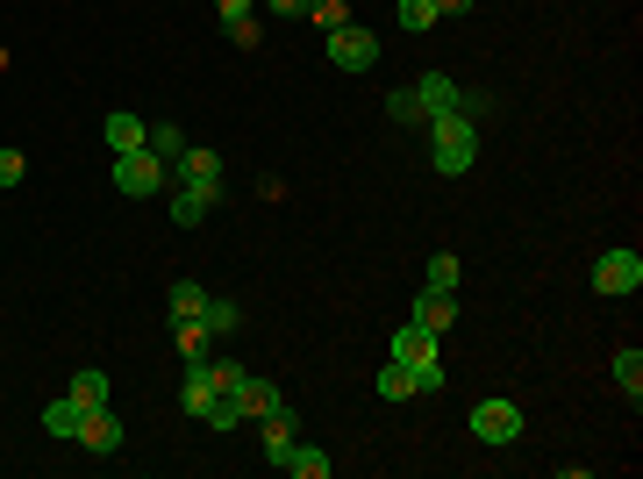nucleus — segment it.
<instances>
[{
	"instance_id": "nucleus-28",
	"label": "nucleus",
	"mask_w": 643,
	"mask_h": 479,
	"mask_svg": "<svg viewBox=\"0 0 643 479\" xmlns=\"http://www.w3.org/2000/svg\"><path fill=\"white\" fill-rule=\"evenodd\" d=\"M22 179H29V157L15 143H0V187H22Z\"/></svg>"
},
{
	"instance_id": "nucleus-30",
	"label": "nucleus",
	"mask_w": 643,
	"mask_h": 479,
	"mask_svg": "<svg viewBox=\"0 0 643 479\" xmlns=\"http://www.w3.org/2000/svg\"><path fill=\"white\" fill-rule=\"evenodd\" d=\"M307 15H315L322 29H343V22H351V8H343V0H307Z\"/></svg>"
},
{
	"instance_id": "nucleus-5",
	"label": "nucleus",
	"mask_w": 643,
	"mask_h": 479,
	"mask_svg": "<svg viewBox=\"0 0 643 479\" xmlns=\"http://www.w3.org/2000/svg\"><path fill=\"white\" fill-rule=\"evenodd\" d=\"M593 287L601 293H636L643 287V257L636 251H601L593 257Z\"/></svg>"
},
{
	"instance_id": "nucleus-3",
	"label": "nucleus",
	"mask_w": 643,
	"mask_h": 479,
	"mask_svg": "<svg viewBox=\"0 0 643 479\" xmlns=\"http://www.w3.org/2000/svg\"><path fill=\"white\" fill-rule=\"evenodd\" d=\"M157 187H165V165H157L151 151H122V157H115V193H129V201H151Z\"/></svg>"
},
{
	"instance_id": "nucleus-12",
	"label": "nucleus",
	"mask_w": 643,
	"mask_h": 479,
	"mask_svg": "<svg viewBox=\"0 0 643 479\" xmlns=\"http://www.w3.org/2000/svg\"><path fill=\"white\" fill-rule=\"evenodd\" d=\"M257 423H265V458L279 465V458H287V444L301 437V423H293V408H287V401H279L272 415H257Z\"/></svg>"
},
{
	"instance_id": "nucleus-10",
	"label": "nucleus",
	"mask_w": 643,
	"mask_h": 479,
	"mask_svg": "<svg viewBox=\"0 0 643 479\" xmlns=\"http://www.w3.org/2000/svg\"><path fill=\"white\" fill-rule=\"evenodd\" d=\"M393 358H401V365H429V358H437V329L401 323V329H393Z\"/></svg>"
},
{
	"instance_id": "nucleus-26",
	"label": "nucleus",
	"mask_w": 643,
	"mask_h": 479,
	"mask_svg": "<svg viewBox=\"0 0 643 479\" xmlns=\"http://www.w3.org/2000/svg\"><path fill=\"white\" fill-rule=\"evenodd\" d=\"M172 343H179V358H207V343H215V337H207L201 323H172Z\"/></svg>"
},
{
	"instance_id": "nucleus-2",
	"label": "nucleus",
	"mask_w": 643,
	"mask_h": 479,
	"mask_svg": "<svg viewBox=\"0 0 643 479\" xmlns=\"http://www.w3.org/2000/svg\"><path fill=\"white\" fill-rule=\"evenodd\" d=\"M329 65H337V72H373V65H379V36L357 29V22L329 29Z\"/></svg>"
},
{
	"instance_id": "nucleus-1",
	"label": "nucleus",
	"mask_w": 643,
	"mask_h": 479,
	"mask_svg": "<svg viewBox=\"0 0 643 479\" xmlns=\"http://www.w3.org/2000/svg\"><path fill=\"white\" fill-rule=\"evenodd\" d=\"M429 165L451 172V179L479 165V129H472V115H457V108H451V115L429 122Z\"/></svg>"
},
{
	"instance_id": "nucleus-29",
	"label": "nucleus",
	"mask_w": 643,
	"mask_h": 479,
	"mask_svg": "<svg viewBox=\"0 0 643 479\" xmlns=\"http://www.w3.org/2000/svg\"><path fill=\"white\" fill-rule=\"evenodd\" d=\"M429 287H437V293H457V257H451V251L429 257Z\"/></svg>"
},
{
	"instance_id": "nucleus-34",
	"label": "nucleus",
	"mask_w": 643,
	"mask_h": 479,
	"mask_svg": "<svg viewBox=\"0 0 643 479\" xmlns=\"http://www.w3.org/2000/svg\"><path fill=\"white\" fill-rule=\"evenodd\" d=\"M272 15H307V0H265Z\"/></svg>"
},
{
	"instance_id": "nucleus-13",
	"label": "nucleus",
	"mask_w": 643,
	"mask_h": 479,
	"mask_svg": "<svg viewBox=\"0 0 643 479\" xmlns=\"http://www.w3.org/2000/svg\"><path fill=\"white\" fill-rule=\"evenodd\" d=\"M415 101H423V115L437 122V115H451V108H457V86L443 79V72H423V79H415Z\"/></svg>"
},
{
	"instance_id": "nucleus-22",
	"label": "nucleus",
	"mask_w": 643,
	"mask_h": 479,
	"mask_svg": "<svg viewBox=\"0 0 643 479\" xmlns=\"http://www.w3.org/2000/svg\"><path fill=\"white\" fill-rule=\"evenodd\" d=\"M379 401H415V365L393 358L387 373H379Z\"/></svg>"
},
{
	"instance_id": "nucleus-8",
	"label": "nucleus",
	"mask_w": 643,
	"mask_h": 479,
	"mask_svg": "<svg viewBox=\"0 0 643 479\" xmlns=\"http://www.w3.org/2000/svg\"><path fill=\"white\" fill-rule=\"evenodd\" d=\"M143 151H151L157 157V165H179V157H187L193 151V143H187V129H179V122H151V129H143Z\"/></svg>"
},
{
	"instance_id": "nucleus-11",
	"label": "nucleus",
	"mask_w": 643,
	"mask_h": 479,
	"mask_svg": "<svg viewBox=\"0 0 643 479\" xmlns=\"http://www.w3.org/2000/svg\"><path fill=\"white\" fill-rule=\"evenodd\" d=\"M407 323H423V329H451L457 323V293H437V287H423V301H415V315H407Z\"/></svg>"
},
{
	"instance_id": "nucleus-6",
	"label": "nucleus",
	"mask_w": 643,
	"mask_h": 479,
	"mask_svg": "<svg viewBox=\"0 0 643 479\" xmlns=\"http://www.w3.org/2000/svg\"><path fill=\"white\" fill-rule=\"evenodd\" d=\"M172 179L193 187V193H207V201H222V157L215 151H187L179 165H172Z\"/></svg>"
},
{
	"instance_id": "nucleus-19",
	"label": "nucleus",
	"mask_w": 643,
	"mask_h": 479,
	"mask_svg": "<svg viewBox=\"0 0 643 479\" xmlns=\"http://www.w3.org/2000/svg\"><path fill=\"white\" fill-rule=\"evenodd\" d=\"M615 387H622L629 401H643V351L629 343V351H615Z\"/></svg>"
},
{
	"instance_id": "nucleus-17",
	"label": "nucleus",
	"mask_w": 643,
	"mask_h": 479,
	"mask_svg": "<svg viewBox=\"0 0 643 479\" xmlns=\"http://www.w3.org/2000/svg\"><path fill=\"white\" fill-rule=\"evenodd\" d=\"M207 207H215L207 193H193V187H172V223H179V229H201V223H207Z\"/></svg>"
},
{
	"instance_id": "nucleus-4",
	"label": "nucleus",
	"mask_w": 643,
	"mask_h": 479,
	"mask_svg": "<svg viewBox=\"0 0 643 479\" xmlns=\"http://www.w3.org/2000/svg\"><path fill=\"white\" fill-rule=\"evenodd\" d=\"M472 437L479 444H515V437H522V408H515V401H479L472 408Z\"/></svg>"
},
{
	"instance_id": "nucleus-35",
	"label": "nucleus",
	"mask_w": 643,
	"mask_h": 479,
	"mask_svg": "<svg viewBox=\"0 0 643 479\" xmlns=\"http://www.w3.org/2000/svg\"><path fill=\"white\" fill-rule=\"evenodd\" d=\"M465 8H472V0H437V15H465Z\"/></svg>"
},
{
	"instance_id": "nucleus-9",
	"label": "nucleus",
	"mask_w": 643,
	"mask_h": 479,
	"mask_svg": "<svg viewBox=\"0 0 643 479\" xmlns=\"http://www.w3.org/2000/svg\"><path fill=\"white\" fill-rule=\"evenodd\" d=\"M279 472H293V479H329V472H337V458L293 437V444H287V458H279Z\"/></svg>"
},
{
	"instance_id": "nucleus-24",
	"label": "nucleus",
	"mask_w": 643,
	"mask_h": 479,
	"mask_svg": "<svg viewBox=\"0 0 643 479\" xmlns=\"http://www.w3.org/2000/svg\"><path fill=\"white\" fill-rule=\"evenodd\" d=\"M207 373H215V394H229V401H237L243 387H251V373H243L237 358H207Z\"/></svg>"
},
{
	"instance_id": "nucleus-31",
	"label": "nucleus",
	"mask_w": 643,
	"mask_h": 479,
	"mask_svg": "<svg viewBox=\"0 0 643 479\" xmlns=\"http://www.w3.org/2000/svg\"><path fill=\"white\" fill-rule=\"evenodd\" d=\"M415 394H443V365H437V358L415 365Z\"/></svg>"
},
{
	"instance_id": "nucleus-16",
	"label": "nucleus",
	"mask_w": 643,
	"mask_h": 479,
	"mask_svg": "<svg viewBox=\"0 0 643 479\" xmlns=\"http://www.w3.org/2000/svg\"><path fill=\"white\" fill-rule=\"evenodd\" d=\"M201 329H207V337H237V329H243V308H237V301H222V293H207Z\"/></svg>"
},
{
	"instance_id": "nucleus-25",
	"label": "nucleus",
	"mask_w": 643,
	"mask_h": 479,
	"mask_svg": "<svg viewBox=\"0 0 643 479\" xmlns=\"http://www.w3.org/2000/svg\"><path fill=\"white\" fill-rule=\"evenodd\" d=\"M387 115L401 122V129H415V122H429V115H423V101H415V86H393V93H387Z\"/></svg>"
},
{
	"instance_id": "nucleus-18",
	"label": "nucleus",
	"mask_w": 643,
	"mask_h": 479,
	"mask_svg": "<svg viewBox=\"0 0 643 479\" xmlns=\"http://www.w3.org/2000/svg\"><path fill=\"white\" fill-rule=\"evenodd\" d=\"M207 308V287H193V279H172V323H201Z\"/></svg>"
},
{
	"instance_id": "nucleus-15",
	"label": "nucleus",
	"mask_w": 643,
	"mask_h": 479,
	"mask_svg": "<svg viewBox=\"0 0 643 479\" xmlns=\"http://www.w3.org/2000/svg\"><path fill=\"white\" fill-rule=\"evenodd\" d=\"M143 129H151V122H136V115H108L101 122V137H108V151H143Z\"/></svg>"
},
{
	"instance_id": "nucleus-33",
	"label": "nucleus",
	"mask_w": 643,
	"mask_h": 479,
	"mask_svg": "<svg viewBox=\"0 0 643 479\" xmlns=\"http://www.w3.org/2000/svg\"><path fill=\"white\" fill-rule=\"evenodd\" d=\"M215 15H222V29H229V22H243V15H251V0H215Z\"/></svg>"
},
{
	"instance_id": "nucleus-7",
	"label": "nucleus",
	"mask_w": 643,
	"mask_h": 479,
	"mask_svg": "<svg viewBox=\"0 0 643 479\" xmlns=\"http://www.w3.org/2000/svg\"><path fill=\"white\" fill-rule=\"evenodd\" d=\"M79 444L93 451V458H115L122 451V423L108 408H86V423H79Z\"/></svg>"
},
{
	"instance_id": "nucleus-14",
	"label": "nucleus",
	"mask_w": 643,
	"mask_h": 479,
	"mask_svg": "<svg viewBox=\"0 0 643 479\" xmlns=\"http://www.w3.org/2000/svg\"><path fill=\"white\" fill-rule=\"evenodd\" d=\"M207 401H215V373H207V358H187V387H179V408L201 415Z\"/></svg>"
},
{
	"instance_id": "nucleus-21",
	"label": "nucleus",
	"mask_w": 643,
	"mask_h": 479,
	"mask_svg": "<svg viewBox=\"0 0 643 479\" xmlns=\"http://www.w3.org/2000/svg\"><path fill=\"white\" fill-rule=\"evenodd\" d=\"M79 423H86V408H79V401H51V408H43V429H51V437H79Z\"/></svg>"
},
{
	"instance_id": "nucleus-32",
	"label": "nucleus",
	"mask_w": 643,
	"mask_h": 479,
	"mask_svg": "<svg viewBox=\"0 0 643 479\" xmlns=\"http://www.w3.org/2000/svg\"><path fill=\"white\" fill-rule=\"evenodd\" d=\"M257 36H265V29H257V15H243V22H229V43H243V51H251Z\"/></svg>"
},
{
	"instance_id": "nucleus-27",
	"label": "nucleus",
	"mask_w": 643,
	"mask_h": 479,
	"mask_svg": "<svg viewBox=\"0 0 643 479\" xmlns=\"http://www.w3.org/2000/svg\"><path fill=\"white\" fill-rule=\"evenodd\" d=\"M429 22H437V0H401V29L407 36H423Z\"/></svg>"
},
{
	"instance_id": "nucleus-23",
	"label": "nucleus",
	"mask_w": 643,
	"mask_h": 479,
	"mask_svg": "<svg viewBox=\"0 0 643 479\" xmlns=\"http://www.w3.org/2000/svg\"><path fill=\"white\" fill-rule=\"evenodd\" d=\"M72 401H79V408H108V373H93V365H86V373L72 379Z\"/></svg>"
},
{
	"instance_id": "nucleus-20",
	"label": "nucleus",
	"mask_w": 643,
	"mask_h": 479,
	"mask_svg": "<svg viewBox=\"0 0 643 479\" xmlns=\"http://www.w3.org/2000/svg\"><path fill=\"white\" fill-rule=\"evenodd\" d=\"M279 401H287V394H279L272 379H257V373H251V387H243V394H237V408H243V415H272V408H279Z\"/></svg>"
}]
</instances>
